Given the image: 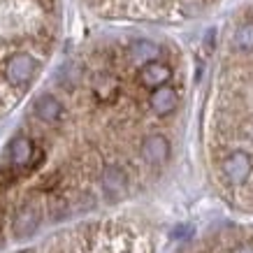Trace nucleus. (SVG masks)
Returning <instances> with one entry per match:
<instances>
[{
  "mask_svg": "<svg viewBox=\"0 0 253 253\" xmlns=\"http://www.w3.org/2000/svg\"><path fill=\"white\" fill-rule=\"evenodd\" d=\"M61 181H63V174H61V172H58V169H54V172H49V174H44V176H42V179H40L38 188H40V191H44V193H49V191H56Z\"/></svg>",
  "mask_w": 253,
  "mask_h": 253,
  "instance_id": "obj_13",
  "label": "nucleus"
},
{
  "mask_svg": "<svg viewBox=\"0 0 253 253\" xmlns=\"http://www.w3.org/2000/svg\"><path fill=\"white\" fill-rule=\"evenodd\" d=\"M176 102H179V95H176V88H172V86H158L149 98V105L158 116L172 114L176 109Z\"/></svg>",
  "mask_w": 253,
  "mask_h": 253,
  "instance_id": "obj_7",
  "label": "nucleus"
},
{
  "mask_svg": "<svg viewBox=\"0 0 253 253\" xmlns=\"http://www.w3.org/2000/svg\"><path fill=\"white\" fill-rule=\"evenodd\" d=\"M33 154H35V144H33L28 137L21 135V137H14L9 142V163H12V168H16L19 172L28 168Z\"/></svg>",
  "mask_w": 253,
  "mask_h": 253,
  "instance_id": "obj_8",
  "label": "nucleus"
},
{
  "mask_svg": "<svg viewBox=\"0 0 253 253\" xmlns=\"http://www.w3.org/2000/svg\"><path fill=\"white\" fill-rule=\"evenodd\" d=\"M19 179V169L16 168H0V188H7V186H12Z\"/></svg>",
  "mask_w": 253,
  "mask_h": 253,
  "instance_id": "obj_14",
  "label": "nucleus"
},
{
  "mask_svg": "<svg viewBox=\"0 0 253 253\" xmlns=\"http://www.w3.org/2000/svg\"><path fill=\"white\" fill-rule=\"evenodd\" d=\"M93 91L98 95L102 102H112L116 98V82L107 75H102V77L95 79V84H93Z\"/></svg>",
  "mask_w": 253,
  "mask_h": 253,
  "instance_id": "obj_11",
  "label": "nucleus"
},
{
  "mask_svg": "<svg viewBox=\"0 0 253 253\" xmlns=\"http://www.w3.org/2000/svg\"><path fill=\"white\" fill-rule=\"evenodd\" d=\"M40 221H42V209L35 202H23L21 207L16 209L14 221H12L14 237L26 239V237H31V235H35V230L40 228Z\"/></svg>",
  "mask_w": 253,
  "mask_h": 253,
  "instance_id": "obj_3",
  "label": "nucleus"
},
{
  "mask_svg": "<svg viewBox=\"0 0 253 253\" xmlns=\"http://www.w3.org/2000/svg\"><path fill=\"white\" fill-rule=\"evenodd\" d=\"M35 114L40 121L44 123H56L63 119V105L54 95H40L35 100Z\"/></svg>",
  "mask_w": 253,
  "mask_h": 253,
  "instance_id": "obj_9",
  "label": "nucleus"
},
{
  "mask_svg": "<svg viewBox=\"0 0 253 253\" xmlns=\"http://www.w3.org/2000/svg\"><path fill=\"white\" fill-rule=\"evenodd\" d=\"M100 184L109 200H119L128 191V174L123 172L121 165H107L100 174Z\"/></svg>",
  "mask_w": 253,
  "mask_h": 253,
  "instance_id": "obj_4",
  "label": "nucleus"
},
{
  "mask_svg": "<svg viewBox=\"0 0 253 253\" xmlns=\"http://www.w3.org/2000/svg\"><path fill=\"white\" fill-rule=\"evenodd\" d=\"M214 44H216V31H207V38H205V46H207V49H211Z\"/></svg>",
  "mask_w": 253,
  "mask_h": 253,
  "instance_id": "obj_17",
  "label": "nucleus"
},
{
  "mask_svg": "<svg viewBox=\"0 0 253 253\" xmlns=\"http://www.w3.org/2000/svg\"><path fill=\"white\" fill-rule=\"evenodd\" d=\"M142 158H144L149 165H165L169 158V142L163 135H149L142 142Z\"/></svg>",
  "mask_w": 253,
  "mask_h": 253,
  "instance_id": "obj_5",
  "label": "nucleus"
},
{
  "mask_svg": "<svg viewBox=\"0 0 253 253\" xmlns=\"http://www.w3.org/2000/svg\"><path fill=\"white\" fill-rule=\"evenodd\" d=\"M172 77V70L165 65V63L151 61L144 63L142 70H139V84L144 88H158V86H165V82Z\"/></svg>",
  "mask_w": 253,
  "mask_h": 253,
  "instance_id": "obj_6",
  "label": "nucleus"
},
{
  "mask_svg": "<svg viewBox=\"0 0 253 253\" xmlns=\"http://www.w3.org/2000/svg\"><path fill=\"white\" fill-rule=\"evenodd\" d=\"M158 54H161L158 44L149 42V40H135V42L130 44V56L135 58V61H139V63L158 61Z\"/></svg>",
  "mask_w": 253,
  "mask_h": 253,
  "instance_id": "obj_10",
  "label": "nucleus"
},
{
  "mask_svg": "<svg viewBox=\"0 0 253 253\" xmlns=\"http://www.w3.org/2000/svg\"><path fill=\"white\" fill-rule=\"evenodd\" d=\"M221 169H223V176L235 186H242L249 181L251 176V169H253V163H251V156L246 151H232V154L225 156V161L221 163Z\"/></svg>",
  "mask_w": 253,
  "mask_h": 253,
  "instance_id": "obj_2",
  "label": "nucleus"
},
{
  "mask_svg": "<svg viewBox=\"0 0 253 253\" xmlns=\"http://www.w3.org/2000/svg\"><path fill=\"white\" fill-rule=\"evenodd\" d=\"M242 135H244L246 139H251V142H253V119H249V121L242 126Z\"/></svg>",
  "mask_w": 253,
  "mask_h": 253,
  "instance_id": "obj_15",
  "label": "nucleus"
},
{
  "mask_svg": "<svg viewBox=\"0 0 253 253\" xmlns=\"http://www.w3.org/2000/svg\"><path fill=\"white\" fill-rule=\"evenodd\" d=\"M235 46H237L239 51H246V54L253 51V23H244L237 31V35H235Z\"/></svg>",
  "mask_w": 253,
  "mask_h": 253,
  "instance_id": "obj_12",
  "label": "nucleus"
},
{
  "mask_svg": "<svg viewBox=\"0 0 253 253\" xmlns=\"http://www.w3.org/2000/svg\"><path fill=\"white\" fill-rule=\"evenodd\" d=\"M35 72H38V61L31 54H14L5 63V79H7V84L16 86V88L31 84Z\"/></svg>",
  "mask_w": 253,
  "mask_h": 253,
  "instance_id": "obj_1",
  "label": "nucleus"
},
{
  "mask_svg": "<svg viewBox=\"0 0 253 253\" xmlns=\"http://www.w3.org/2000/svg\"><path fill=\"white\" fill-rule=\"evenodd\" d=\"M232 253H253V244L251 242H244V244H239L232 249Z\"/></svg>",
  "mask_w": 253,
  "mask_h": 253,
  "instance_id": "obj_16",
  "label": "nucleus"
}]
</instances>
